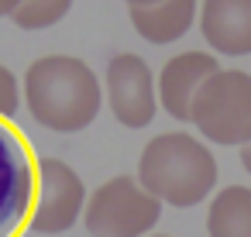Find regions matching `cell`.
Instances as JSON below:
<instances>
[{
	"mask_svg": "<svg viewBox=\"0 0 251 237\" xmlns=\"http://www.w3.org/2000/svg\"><path fill=\"white\" fill-rule=\"evenodd\" d=\"M103 86L76 55H42L25 72V107L45 131L76 134L100 114Z\"/></svg>",
	"mask_w": 251,
	"mask_h": 237,
	"instance_id": "cell-1",
	"label": "cell"
},
{
	"mask_svg": "<svg viewBox=\"0 0 251 237\" xmlns=\"http://www.w3.org/2000/svg\"><path fill=\"white\" fill-rule=\"evenodd\" d=\"M138 182L162 203L186 210L213 192L217 158L200 138L186 131H165L145 144L138 158Z\"/></svg>",
	"mask_w": 251,
	"mask_h": 237,
	"instance_id": "cell-2",
	"label": "cell"
},
{
	"mask_svg": "<svg viewBox=\"0 0 251 237\" xmlns=\"http://www.w3.org/2000/svg\"><path fill=\"white\" fill-rule=\"evenodd\" d=\"M189 124L213 144L244 148L251 141V76L241 69L213 72L193 100Z\"/></svg>",
	"mask_w": 251,
	"mask_h": 237,
	"instance_id": "cell-3",
	"label": "cell"
},
{
	"mask_svg": "<svg viewBox=\"0 0 251 237\" xmlns=\"http://www.w3.org/2000/svg\"><path fill=\"white\" fill-rule=\"evenodd\" d=\"M162 206L165 203L151 196L138 179L114 175L90 192L83 223L90 237H148L162 216Z\"/></svg>",
	"mask_w": 251,
	"mask_h": 237,
	"instance_id": "cell-4",
	"label": "cell"
},
{
	"mask_svg": "<svg viewBox=\"0 0 251 237\" xmlns=\"http://www.w3.org/2000/svg\"><path fill=\"white\" fill-rule=\"evenodd\" d=\"M38 196V162L4 117H0V237H18L35 210Z\"/></svg>",
	"mask_w": 251,
	"mask_h": 237,
	"instance_id": "cell-5",
	"label": "cell"
},
{
	"mask_svg": "<svg viewBox=\"0 0 251 237\" xmlns=\"http://www.w3.org/2000/svg\"><path fill=\"white\" fill-rule=\"evenodd\" d=\"M86 199H90L86 186L73 165H66L62 158H52V155L38 158V196H35L28 230L45 234V237L66 234L83 216Z\"/></svg>",
	"mask_w": 251,
	"mask_h": 237,
	"instance_id": "cell-6",
	"label": "cell"
},
{
	"mask_svg": "<svg viewBox=\"0 0 251 237\" xmlns=\"http://www.w3.org/2000/svg\"><path fill=\"white\" fill-rule=\"evenodd\" d=\"M103 90H107V107L121 127L138 131L155 120V110H158L155 72L141 55L134 52L114 55L103 72Z\"/></svg>",
	"mask_w": 251,
	"mask_h": 237,
	"instance_id": "cell-7",
	"label": "cell"
},
{
	"mask_svg": "<svg viewBox=\"0 0 251 237\" xmlns=\"http://www.w3.org/2000/svg\"><path fill=\"white\" fill-rule=\"evenodd\" d=\"M213 72H220L213 52H182V55H172L162 66V72H158V103H162V110L172 120L189 124L193 100H196L200 86Z\"/></svg>",
	"mask_w": 251,
	"mask_h": 237,
	"instance_id": "cell-8",
	"label": "cell"
},
{
	"mask_svg": "<svg viewBox=\"0 0 251 237\" xmlns=\"http://www.w3.org/2000/svg\"><path fill=\"white\" fill-rule=\"evenodd\" d=\"M200 31L217 55H251V0H203Z\"/></svg>",
	"mask_w": 251,
	"mask_h": 237,
	"instance_id": "cell-9",
	"label": "cell"
},
{
	"mask_svg": "<svg viewBox=\"0 0 251 237\" xmlns=\"http://www.w3.org/2000/svg\"><path fill=\"white\" fill-rule=\"evenodd\" d=\"M127 14H131L134 31L151 45L179 42L193 28V21L200 18L196 14V0H158L151 7H127Z\"/></svg>",
	"mask_w": 251,
	"mask_h": 237,
	"instance_id": "cell-10",
	"label": "cell"
},
{
	"mask_svg": "<svg viewBox=\"0 0 251 237\" xmlns=\"http://www.w3.org/2000/svg\"><path fill=\"white\" fill-rule=\"evenodd\" d=\"M206 237H251V189L224 186L206 210Z\"/></svg>",
	"mask_w": 251,
	"mask_h": 237,
	"instance_id": "cell-11",
	"label": "cell"
},
{
	"mask_svg": "<svg viewBox=\"0 0 251 237\" xmlns=\"http://www.w3.org/2000/svg\"><path fill=\"white\" fill-rule=\"evenodd\" d=\"M69 11H73V0H21V7L11 21L25 31H42L59 24Z\"/></svg>",
	"mask_w": 251,
	"mask_h": 237,
	"instance_id": "cell-12",
	"label": "cell"
},
{
	"mask_svg": "<svg viewBox=\"0 0 251 237\" xmlns=\"http://www.w3.org/2000/svg\"><path fill=\"white\" fill-rule=\"evenodd\" d=\"M18 110H21V83L7 66H0V117L11 120L18 117Z\"/></svg>",
	"mask_w": 251,
	"mask_h": 237,
	"instance_id": "cell-13",
	"label": "cell"
},
{
	"mask_svg": "<svg viewBox=\"0 0 251 237\" xmlns=\"http://www.w3.org/2000/svg\"><path fill=\"white\" fill-rule=\"evenodd\" d=\"M21 7V0H0V18H14Z\"/></svg>",
	"mask_w": 251,
	"mask_h": 237,
	"instance_id": "cell-14",
	"label": "cell"
},
{
	"mask_svg": "<svg viewBox=\"0 0 251 237\" xmlns=\"http://www.w3.org/2000/svg\"><path fill=\"white\" fill-rule=\"evenodd\" d=\"M241 165H244V172L251 175V141H248V144L241 148Z\"/></svg>",
	"mask_w": 251,
	"mask_h": 237,
	"instance_id": "cell-15",
	"label": "cell"
},
{
	"mask_svg": "<svg viewBox=\"0 0 251 237\" xmlns=\"http://www.w3.org/2000/svg\"><path fill=\"white\" fill-rule=\"evenodd\" d=\"M127 7H151V4H158V0H124Z\"/></svg>",
	"mask_w": 251,
	"mask_h": 237,
	"instance_id": "cell-16",
	"label": "cell"
},
{
	"mask_svg": "<svg viewBox=\"0 0 251 237\" xmlns=\"http://www.w3.org/2000/svg\"><path fill=\"white\" fill-rule=\"evenodd\" d=\"M148 237H169V234H148Z\"/></svg>",
	"mask_w": 251,
	"mask_h": 237,
	"instance_id": "cell-17",
	"label": "cell"
}]
</instances>
